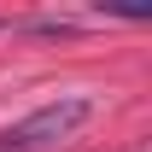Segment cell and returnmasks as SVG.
Segmentation results:
<instances>
[{
  "instance_id": "obj_1",
  "label": "cell",
  "mask_w": 152,
  "mask_h": 152,
  "mask_svg": "<svg viewBox=\"0 0 152 152\" xmlns=\"http://www.w3.org/2000/svg\"><path fill=\"white\" fill-rule=\"evenodd\" d=\"M94 117V99H53V105H41V111H29L23 123H12V129H0V152H47L58 146V140H70L82 123Z\"/></svg>"
}]
</instances>
